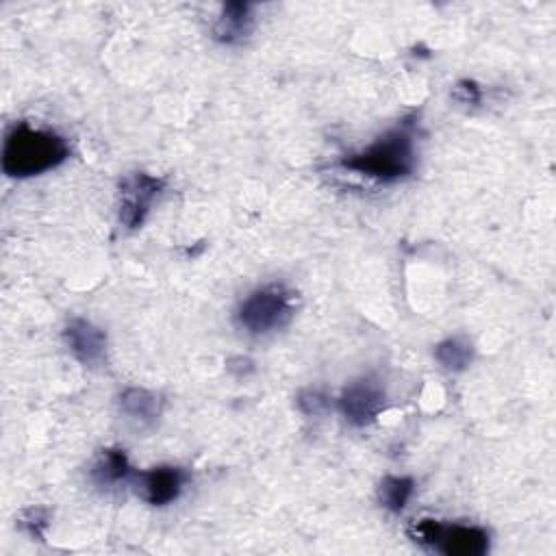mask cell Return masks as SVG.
Wrapping results in <instances>:
<instances>
[{"mask_svg":"<svg viewBox=\"0 0 556 556\" xmlns=\"http://www.w3.org/2000/svg\"><path fill=\"white\" fill-rule=\"evenodd\" d=\"M298 408L304 413V415H313V417H317V415H324L328 408H330V402H328V397L321 393V391H317V389H304V391H300L298 393Z\"/></svg>","mask_w":556,"mask_h":556,"instance_id":"cell-15","label":"cell"},{"mask_svg":"<svg viewBox=\"0 0 556 556\" xmlns=\"http://www.w3.org/2000/svg\"><path fill=\"white\" fill-rule=\"evenodd\" d=\"M337 408L350 426L363 428L374 424L382 415V410L387 408V393L378 380L367 376L350 382L341 391V395L337 397Z\"/></svg>","mask_w":556,"mask_h":556,"instance_id":"cell-7","label":"cell"},{"mask_svg":"<svg viewBox=\"0 0 556 556\" xmlns=\"http://www.w3.org/2000/svg\"><path fill=\"white\" fill-rule=\"evenodd\" d=\"M50 526V510L41 508V506H33V508H24L17 515V528L22 532H26L33 539H43L46 528Z\"/></svg>","mask_w":556,"mask_h":556,"instance_id":"cell-14","label":"cell"},{"mask_svg":"<svg viewBox=\"0 0 556 556\" xmlns=\"http://www.w3.org/2000/svg\"><path fill=\"white\" fill-rule=\"evenodd\" d=\"M165 191V180L146 172L128 174L117 189V219L126 230L141 228L159 195Z\"/></svg>","mask_w":556,"mask_h":556,"instance_id":"cell-5","label":"cell"},{"mask_svg":"<svg viewBox=\"0 0 556 556\" xmlns=\"http://www.w3.org/2000/svg\"><path fill=\"white\" fill-rule=\"evenodd\" d=\"M406 534L413 543L445 556H482L491 545V536L482 526L445 523L432 517L415 519Z\"/></svg>","mask_w":556,"mask_h":556,"instance_id":"cell-4","label":"cell"},{"mask_svg":"<svg viewBox=\"0 0 556 556\" xmlns=\"http://www.w3.org/2000/svg\"><path fill=\"white\" fill-rule=\"evenodd\" d=\"M72 154L63 135L52 128L17 122L2 141V172L9 178H33L61 167Z\"/></svg>","mask_w":556,"mask_h":556,"instance_id":"cell-2","label":"cell"},{"mask_svg":"<svg viewBox=\"0 0 556 556\" xmlns=\"http://www.w3.org/2000/svg\"><path fill=\"white\" fill-rule=\"evenodd\" d=\"M452 96L463 104H476L480 102V89L473 80H458L452 89Z\"/></svg>","mask_w":556,"mask_h":556,"instance_id":"cell-16","label":"cell"},{"mask_svg":"<svg viewBox=\"0 0 556 556\" xmlns=\"http://www.w3.org/2000/svg\"><path fill=\"white\" fill-rule=\"evenodd\" d=\"M63 343L85 367H100L106 363V332L89 319L72 317L63 328Z\"/></svg>","mask_w":556,"mask_h":556,"instance_id":"cell-8","label":"cell"},{"mask_svg":"<svg viewBox=\"0 0 556 556\" xmlns=\"http://www.w3.org/2000/svg\"><path fill=\"white\" fill-rule=\"evenodd\" d=\"M256 28L254 7L248 2H226L213 24V37L219 43H243Z\"/></svg>","mask_w":556,"mask_h":556,"instance_id":"cell-9","label":"cell"},{"mask_svg":"<svg viewBox=\"0 0 556 556\" xmlns=\"http://www.w3.org/2000/svg\"><path fill=\"white\" fill-rule=\"evenodd\" d=\"M189 482V471L178 465H159L152 469H135L130 489L150 506L174 504Z\"/></svg>","mask_w":556,"mask_h":556,"instance_id":"cell-6","label":"cell"},{"mask_svg":"<svg viewBox=\"0 0 556 556\" xmlns=\"http://www.w3.org/2000/svg\"><path fill=\"white\" fill-rule=\"evenodd\" d=\"M415 493V480L408 476H384L378 484L376 497L382 508L400 515Z\"/></svg>","mask_w":556,"mask_h":556,"instance_id":"cell-12","label":"cell"},{"mask_svg":"<svg viewBox=\"0 0 556 556\" xmlns=\"http://www.w3.org/2000/svg\"><path fill=\"white\" fill-rule=\"evenodd\" d=\"M437 363L447 371H465L473 361V345L465 337H447L434 345Z\"/></svg>","mask_w":556,"mask_h":556,"instance_id":"cell-13","label":"cell"},{"mask_svg":"<svg viewBox=\"0 0 556 556\" xmlns=\"http://www.w3.org/2000/svg\"><path fill=\"white\" fill-rule=\"evenodd\" d=\"M135 467L130 465L126 452L122 447H104L96 454L89 478L96 486L115 489L122 484H130Z\"/></svg>","mask_w":556,"mask_h":556,"instance_id":"cell-10","label":"cell"},{"mask_svg":"<svg viewBox=\"0 0 556 556\" xmlns=\"http://www.w3.org/2000/svg\"><path fill=\"white\" fill-rule=\"evenodd\" d=\"M417 122L415 117H404L400 124L389 128L384 135L374 139L358 152L345 154L337 165L343 172L356 176L393 185L406 180L417 169Z\"/></svg>","mask_w":556,"mask_h":556,"instance_id":"cell-1","label":"cell"},{"mask_svg":"<svg viewBox=\"0 0 556 556\" xmlns=\"http://www.w3.org/2000/svg\"><path fill=\"white\" fill-rule=\"evenodd\" d=\"M124 419L132 421L137 428H152L163 410V400L159 393L143 387H128L117 400Z\"/></svg>","mask_w":556,"mask_h":556,"instance_id":"cell-11","label":"cell"},{"mask_svg":"<svg viewBox=\"0 0 556 556\" xmlns=\"http://www.w3.org/2000/svg\"><path fill=\"white\" fill-rule=\"evenodd\" d=\"M295 315V293L280 285L269 282L250 291L235 311L237 326L250 337H265L285 328Z\"/></svg>","mask_w":556,"mask_h":556,"instance_id":"cell-3","label":"cell"}]
</instances>
